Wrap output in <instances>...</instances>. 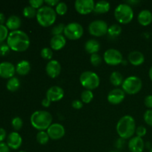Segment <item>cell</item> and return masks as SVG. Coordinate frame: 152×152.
<instances>
[{
	"label": "cell",
	"instance_id": "cell-47",
	"mask_svg": "<svg viewBox=\"0 0 152 152\" xmlns=\"http://www.w3.org/2000/svg\"><path fill=\"white\" fill-rule=\"evenodd\" d=\"M50 104H51V101L47 97L44 98V99H42V105L44 108H48L50 105Z\"/></svg>",
	"mask_w": 152,
	"mask_h": 152
},
{
	"label": "cell",
	"instance_id": "cell-12",
	"mask_svg": "<svg viewBox=\"0 0 152 152\" xmlns=\"http://www.w3.org/2000/svg\"><path fill=\"white\" fill-rule=\"evenodd\" d=\"M47 133L50 139L53 140H60L65 136V127L60 123H52L50 127L47 129Z\"/></svg>",
	"mask_w": 152,
	"mask_h": 152
},
{
	"label": "cell",
	"instance_id": "cell-28",
	"mask_svg": "<svg viewBox=\"0 0 152 152\" xmlns=\"http://www.w3.org/2000/svg\"><path fill=\"white\" fill-rule=\"evenodd\" d=\"M122 28L118 24H114L108 27V34L111 37H117L121 34Z\"/></svg>",
	"mask_w": 152,
	"mask_h": 152
},
{
	"label": "cell",
	"instance_id": "cell-9",
	"mask_svg": "<svg viewBox=\"0 0 152 152\" xmlns=\"http://www.w3.org/2000/svg\"><path fill=\"white\" fill-rule=\"evenodd\" d=\"M108 26L106 22L100 19L94 20L88 25L89 34L95 37H101L108 34Z\"/></svg>",
	"mask_w": 152,
	"mask_h": 152
},
{
	"label": "cell",
	"instance_id": "cell-49",
	"mask_svg": "<svg viewBox=\"0 0 152 152\" xmlns=\"http://www.w3.org/2000/svg\"><path fill=\"white\" fill-rule=\"evenodd\" d=\"M5 22V16L4 13H0V25H3Z\"/></svg>",
	"mask_w": 152,
	"mask_h": 152
},
{
	"label": "cell",
	"instance_id": "cell-34",
	"mask_svg": "<svg viewBox=\"0 0 152 152\" xmlns=\"http://www.w3.org/2000/svg\"><path fill=\"white\" fill-rule=\"evenodd\" d=\"M65 25L63 23H59L58 25H55L53 27L51 30V34L53 36H57V35H62L64 34V31H65Z\"/></svg>",
	"mask_w": 152,
	"mask_h": 152
},
{
	"label": "cell",
	"instance_id": "cell-38",
	"mask_svg": "<svg viewBox=\"0 0 152 152\" xmlns=\"http://www.w3.org/2000/svg\"><path fill=\"white\" fill-rule=\"evenodd\" d=\"M143 119L147 125L152 127V109H148L145 111L143 115Z\"/></svg>",
	"mask_w": 152,
	"mask_h": 152
},
{
	"label": "cell",
	"instance_id": "cell-50",
	"mask_svg": "<svg viewBox=\"0 0 152 152\" xmlns=\"http://www.w3.org/2000/svg\"><path fill=\"white\" fill-rule=\"evenodd\" d=\"M148 76H149V78L151 79V80L152 81V66L149 69V71H148Z\"/></svg>",
	"mask_w": 152,
	"mask_h": 152
},
{
	"label": "cell",
	"instance_id": "cell-15",
	"mask_svg": "<svg viewBox=\"0 0 152 152\" xmlns=\"http://www.w3.org/2000/svg\"><path fill=\"white\" fill-rule=\"evenodd\" d=\"M16 67L9 62H2L0 63V77L4 79H10L14 77Z\"/></svg>",
	"mask_w": 152,
	"mask_h": 152
},
{
	"label": "cell",
	"instance_id": "cell-25",
	"mask_svg": "<svg viewBox=\"0 0 152 152\" xmlns=\"http://www.w3.org/2000/svg\"><path fill=\"white\" fill-rule=\"evenodd\" d=\"M110 9H111V4L108 1H99L95 4L94 11L98 14H104V13H108Z\"/></svg>",
	"mask_w": 152,
	"mask_h": 152
},
{
	"label": "cell",
	"instance_id": "cell-2",
	"mask_svg": "<svg viewBox=\"0 0 152 152\" xmlns=\"http://www.w3.org/2000/svg\"><path fill=\"white\" fill-rule=\"evenodd\" d=\"M136 122L133 117L125 115L119 120L117 124V132L120 138L124 140L133 137L136 132Z\"/></svg>",
	"mask_w": 152,
	"mask_h": 152
},
{
	"label": "cell",
	"instance_id": "cell-39",
	"mask_svg": "<svg viewBox=\"0 0 152 152\" xmlns=\"http://www.w3.org/2000/svg\"><path fill=\"white\" fill-rule=\"evenodd\" d=\"M45 3V1L43 0H30L29 1V4L30 6H31L32 7L37 9L41 8L43 6V4Z\"/></svg>",
	"mask_w": 152,
	"mask_h": 152
},
{
	"label": "cell",
	"instance_id": "cell-11",
	"mask_svg": "<svg viewBox=\"0 0 152 152\" xmlns=\"http://www.w3.org/2000/svg\"><path fill=\"white\" fill-rule=\"evenodd\" d=\"M95 3L93 0H77L74 2V7L78 13L88 15L94 10Z\"/></svg>",
	"mask_w": 152,
	"mask_h": 152
},
{
	"label": "cell",
	"instance_id": "cell-43",
	"mask_svg": "<svg viewBox=\"0 0 152 152\" xmlns=\"http://www.w3.org/2000/svg\"><path fill=\"white\" fill-rule=\"evenodd\" d=\"M125 144H126V142H125V140L123 139V138H119L118 140H117L115 142V146L117 148H119V149H122L123 147L125 146Z\"/></svg>",
	"mask_w": 152,
	"mask_h": 152
},
{
	"label": "cell",
	"instance_id": "cell-18",
	"mask_svg": "<svg viewBox=\"0 0 152 152\" xmlns=\"http://www.w3.org/2000/svg\"><path fill=\"white\" fill-rule=\"evenodd\" d=\"M7 144L9 148L13 150L19 149L22 144V138L18 132H11L7 139Z\"/></svg>",
	"mask_w": 152,
	"mask_h": 152
},
{
	"label": "cell",
	"instance_id": "cell-10",
	"mask_svg": "<svg viewBox=\"0 0 152 152\" xmlns=\"http://www.w3.org/2000/svg\"><path fill=\"white\" fill-rule=\"evenodd\" d=\"M103 59L107 65L115 66L123 62V56L121 52L119 51L118 50L110 48L104 53Z\"/></svg>",
	"mask_w": 152,
	"mask_h": 152
},
{
	"label": "cell",
	"instance_id": "cell-19",
	"mask_svg": "<svg viewBox=\"0 0 152 152\" xmlns=\"http://www.w3.org/2000/svg\"><path fill=\"white\" fill-rule=\"evenodd\" d=\"M66 45V38L64 35L53 36L50 39V48L53 50H59L63 48Z\"/></svg>",
	"mask_w": 152,
	"mask_h": 152
},
{
	"label": "cell",
	"instance_id": "cell-41",
	"mask_svg": "<svg viewBox=\"0 0 152 152\" xmlns=\"http://www.w3.org/2000/svg\"><path fill=\"white\" fill-rule=\"evenodd\" d=\"M71 105H72V107L74 109L80 110L83 107V102L81 100H80V99H75V100L72 102Z\"/></svg>",
	"mask_w": 152,
	"mask_h": 152
},
{
	"label": "cell",
	"instance_id": "cell-13",
	"mask_svg": "<svg viewBox=\"0 0 152 152\" xmlns=\"http://www.w3.org/2000/svg\"><path fill=\"white\" fill-rule=\"evenodd\" d=\"M125 97H126V93L123 91V89L114 88L108 93L107 99L108 102L112 105H118L124 100Z\"/></svg>",
	"mask_w": 152,
	"mask_h": 152
},
{
	"label": "cell",
	"instance_id": "cell-32",
	"mask_svg": "<svg viewBox=\"0 0 152 152\" xmlns=\"http://www.w3.org/2000/svg\"><path fill=\"white\" fill-rule=\"evenodd\" d=\"M40 54H41V56L42 59H45V60L50 61L53 56V50L51 48H43L41 50Z\"/></svg>",
	"mask_w": 152,
	"mask_h": 152
},
{
	"label": "cell",
	"instance_id": "cell-53",
	"mask_svg": "<svg viewBox=\"0 0 152 152\" xmlns=\"http://www.w3.org/2000/svg\"><path fill=\"white\" fill-rule=\"evenodd\" d=\"M19 152H27V151H20Z\"/></svg>",
	"mask_w": 152,
	"mask_h": 152
},
{
	"label": "cell",
	"instance_id": "cell-44",
	"mask_svg": "<svg viewBox=\"0 0 152 152\" xmlns=\"http://www.w3.org/2000/svg\"><path fill=\"white\" fill-rule=\"evenodd\" d=\"M10 48L8 47L7 45H2L0 46V55H6L7 53H9Z\"/></svg>",
	"mask_w": 152,
	"mask_h": 152
},
{
	"label": "cell",
	"instance_id": "cell-33",
	"mask_svg": "<svg viewBox=\"0 0 152 152\" xmlns=\"http://www.w3.org/2000/svg\"><path fill=\"white\" fill-rule=\"evenodd\" d=\"M55 11H56V14L59 15V16H63L68 11V6L65 2L62 1H59V4L56 6L55 8Z\"/></svg>",
	"mask_w": 152,
	"mask_h": 152
},
{
	"label": "cell",
	"instance_id": "cell-23",
	"mask_svg": "<svg viewBox=\"0 0 152 152\" xmlns=\"http://www.w3.org/2000/svg\"><path fill=\"white\" fill-rule=\"evenodd\" d=\"M85 49H86V52L90 53L91 55L94 54V53H97V52L100 49V44L96 39H91L88 40L86 42Z\"/></svg>",
	"mask_w": 152,
	"mask_h": 152
},
{
	"label": "cell",
	"instance_id": "cell-52",
	"mask_svg": "<svg viewBox=\"0 0 152 152\" xmlns=\"http://www.w3.org/2000/svg\"><path fill=\"white\" fill-rule=\"evenodd\" d=\"M149 152H152V147H151V149H150Z\"/></svg>",
	"mask_w": 152,
	"mask_h": 152
},
{
	"label": "cell",
	"instance_id": "cell-1",
	"mask_svg": "<svg viewBox=\"0 0 152 152\" xmlns=\"http://www.w3.org/2000/svg\"><path fill=\"white\" fill-rule=\"evenodd\" d=\"M30 38L24 31L17 30L11 31L7 39V45L10 49L16 52H23L30 46Z\"/></svg>",
	"mask_w": 152,
	"mask_h": 152
},
{
	"label": "cell",
	"instance_id": "cell-16",
	"mask_svg": "<svg viewBox=\"0 0 152 152\" xmlns=\"http://www.w3.org/2000/svg\"><path fill=\"white\" fill-rule=\"evenodd\" d=\"M65 92L59 86H52L49 88L46 92V97L48 98L51 102H58L64 97Z\"/></svg>",
	"mask_w": 152,
	"mask_h": 152
},
{
	"label": "cell",
	"instance_id": "cell-36",
	"mask_svg": "<svg viewBox=\"0 0 152 152\" xmlns=\"http://www.w3.org/2000/svg\"><path fill=\"white\" fill-rule=\"evenodd\" d=\"M90 61L92 65L95 67L99 66L101 64V62H102V57L98 53H94V54L91 55Z\"/></svg>",
	"mask_w": 152,
	"mask_h": 152
},
{
	"label": "cell",
	"instance_id": "cell-21",
	"mask_svg": "<svg viewBox=\"0 0 152 152\" xmlns=\"http://www.w3.org/2000/svg\"><path fill=\"white\" fill-rule=\"evenodd\" d=\"M138 22L142 26H148L152 22V13L149 10H142L137 16Z\"/></svg>",
	"mask_w": 152,
	"mask_h": 152
},
{
	"label": "cell",
	"instance_id": "cell-31",
	"mask_svg": "<svg viewBox=\"0 0 152 152\" xmlns=\"http://www.w3.org/2000/svg\"><path fill=\"white\" fill-rule=\"evenodd\" d=\"M22 13L25 17L28 18V19H33L37 16V11L35 8L32 7L31 6H26L25 7H24Z\"/></svg>",
	"mask_w": 152,
	"mask_h": 152
},
{
	"label": "cell",
	"instance_id": "cell-22",
	"mask_svg": "<svg viewBox=\"0 0 152 152\" xmlns=\"http://www.w3.org/2000/svg\"><path fill=\"white\" fill-rule=\"evenodd\" d=\"M22 24V20L20 18L15 15H12L6 21L5 26L7 27V29L11 30V31H17L21 26Z\"/></svg>",
	"mask_w": 152,
	"mask_h": 152
},
{
	"label": "cell",
	"instance_id": "cell-14",
	"mask_svg": "<svg viewBox=\"0 0 152 152\" xmlns=\"http://www.w3.org/2000/svg\"><path fill=\"white\" fill-rule=\"evenodd\" d=\"M61 70V65L58 61L51 59L47 63L45 67V71L47 73L48 76L52 79H55L60 74Z\"/></svg>",
	"mask_w": 152,
	"mask_h": 152
},
{
	"label": "cell",
	"instance_id": "cell-37",
	"mask_svg": "<svg viewBox=\"0 0 152 152\" xmlns=\"http://www.w3.org/2000/svg\"><path fill=\"white\" fill-rule=\"evenodd\" d=\"M8 29L4 25H0V43L4 42L8 37Z\"/></svg>",
	"mask_w": 152,
	"mask_h": 152
},
{
	"label": "cell",
	"instance_id": "cell-54",
	"mask_svg": "<svg viewBox=\"0 0 152 152\" xmlns=\"http://www.w3.org/2000/svg\"><path fill=\"white\" fill-rule=\"evenodd\" d=\"M110 152H117V151H110Z\"/></svg>",
	"mask_w": 152,
	"mask_h": 152
},
{
	"label": "cell",
	"instance_id": "cell-6",
	"mask_svg": "<svg viewBox=\"0 0 152 152\" xmlns=\"http://www.w3.org/2000/svg\"><path fill=\"white\" fill-rule=\"evenodd\" d=\"M80 84L86 90H94L97 88L100 83L99 77L96 73L91 71H84L80 77Z\"/></svg>",
	"mask_w": 152,
	"mask_h": 152
},
{
	"label": "cell",
	"instance_id": "cell-35",
	"mask_svg": "<svg viewBox=\"0 0 152 152\" xmlns=\"http://www.w3.org/2000/svg\"><path fill=\"white\" fill-rule=\"evenodd\" d=\"M11 125L15 131H19L23 126V121L21 117H16L12 120Z\"/></svg>",
	"mask_w": 152,
	"mask_h": 152
},
{
	"label": "cell",
	"instance_id": "cell-46",
	"mask_svg": "<svg viewBox=\"0 0 152 152\" xmlns=\"http://www.w3.org/2000/svg\"><path fill=\"white\" fill-rule=\"evenodd\" d=\"M10 149L7 143L0 142V152H10Z\"/></svg>",
	"mask_w": 152,
	"mask_h": 152
},
{
	"label": "cell",
	"instance_id": "cell-5",
	"mask_svg": "<svg viewBox=\"0 0 152 152\" xmlns=\"http://www.w3.org/2000/svg\"><path fill=\"white\" fill-rule=\"evenodd\" d=\"M114 17L120 24L126 25L130 23L134 18V10L129 4H120L114 10Z\"/></svg>",
	"mask_w": 152,
	"mask_h": 152
},
{
	"label": "cell",
	"instance_id": "cell-51",
	"mask_svg": "<svg viewBox=\"0 0 152 152\" xmlns=\"http://www.w3.org/2000/svg\"><path fill=\"white\" fill-rule=\"evenodd\" d=\"M139 2H140L139 1H128L129 4H130V5L132 4H137V3H139Z\"/></svg>",
	"mask_w": 152,
	"mask_h": 152
},
{
	"label": "cell",
	"instance_id": "cell-42",
	"mask_svg": "<svg viewBox=\"0 0 152 152\" xmlns=\"http://www.w3.org/2000/svg\"><path fill=\"white\" fill-rule=\"evenodd\" d=\"M144 103L145 105L149 109L152 108V95H148L145 96V99H144Z\"/></svg>",
	"mask_w": 152,
	"mask_h": 152
},
{
	"label": "cell",
	"instance_id": "cell-45",
	"mask_svg": "<svg viewBox=\"0 0 152 152\" xmlns=\"http://www.w3.org/2000/svg\"><path fill=\"white\" fill-rule=\"evenodd\" d=\"M45 3L47 4V6H49L50 7H56L58 4H59V1L58 0H45L44 1Z\"/></svg>",
	"mask_w": 152,
	"mask_h": 152
},
{
	"label": "cell",
	"instance_id": "cell-20",
	"mask_svg": "<svg viewBox=\"0 0 152 152\" xmlns=\"http://www.w3.org/2000/svg\"><path fill=\"white\" fill-rule=\"evenodd\" d=\"M128 60L134 66H139L141 65L145 61V56L143 53L140 51L134 50L131 52L128 56Z\"/></svg>",
	"mask_w": 152,
	"mask_h": 152
},
{
	"label": "cell",
	"instance_id": "cell-40",
	"mask_svg": "<svg viewBox=\"0 0 152 152\" xmlns=\"http://www.w3.org/2000/svg\"><path fill=\"white\" fill-rule=\"evenodd\" d=\"M135 133H136L137 137H139L142 138V137H144L146 134L147 129L145 126H140L136 129V132Z\"/></svg>",
	"mask_w": 152,
	"mask_h": 152
},
{
	"label": "cell",
	"instance_id": "cell-26",
	"mask_svg": "<svg viewBox=\"0 0 152 152\" xmlns=\"http://www.w3.org/2000/svg\"><path fill=\"white\" fill-rule=\"evenodd\" d=\"M123 81H124L123 76L118 71H114L110 75V82L113 86H116V87L122 86Z\"/></svg>",
	"mask_w": 152,
	"mask_h": 152
},
{
	"label": "cell",
	"instance_id": "cell-8",
	"mask_svg": "<svg viewBox=\"0 0 152 152\" xmlns=\"http://www.w3.org/2000/svg\"><path fill=\"white\" fill-rule=\"evenodd\" d=\"M84 33L83 27L78 22H71L65 25L64 36L70 40H77L81 38Z\"/></svg>",
	"mask_w": 152,
	"mask_h": 152
},
{
	"label": "cell",
	"instance_id": "cell-48",
	"mask_svg": "<svg viewBox=\"0 0 152 152\" xmlns=\"http://www.w3.org/2000/svg\"><path fill=\"white\" fill-rule=\"evenodd\" d=\"M6 136H7L6 131L2 128H0V142H3V140L6 138Z\"/></svg>",
	"mask_w": 152,
	"mask_h": 152
},
{
	"label": "cell",
	"instance_id": "cell-29",
	"mask_svg": "<svg viewBox=\"0 0 152 152\" xmlns=\"http://www.w3.org/2000/svg\"><path fill=\"white\" fill-rule=\"evenodd\" d=\"M50 137L45 131H40L37 134V140L40 145H45L48 142Z\"/></svg>",
	"mask_w": 152,
	"mask_h": 152
},
{
	"label": "cell",
	"instance_id": "cell-24",
	"mask_svg": "<svg viewBox=\"0 0 152 152\" xmlns=\"http://www.w3.org/2000/svg\"><path fill=\"white\" fill-rule=\"evenodd\" d=\"M31 71V64L27 60H22L18 62L16 66V72L19 75H27Z\"/></svg>",
	"mask_w": 152,
	"mask_h": 152
},
{
	"label": "cell",
	"instance_id": "cell-7",
	"mask_svg": "<svg viewBox=\"0 0 152 152\" xmlns=\"http://www.w3.org/2000/svg\"><path fill=\"white\" fill-rule=\"evenodd\" d=\"M142 88V82L137 76H130L126 78L122 85V89L126 94L130 95L139 93Z\"/></svg>",
	"mask_w": 152,
	"mask_h": 152
},
{
	"label": "cell",
	"instance_id": "cell-4",
	"mask_svg": "<svg viewBox=\"0 0 152 152\" xmlns=\"http://www.w3.org/2000/svg\"><path fill=\"white\" fill-rule=\"evenodd\" d=\"M56 15L57 14L53 7L45 5L37 10L36 18L39 25L44 28H48L55 23Z\"/></svg>",
	"mask_w": 152,
	"mask_h": 152
},
{
	"label": "cell",
	"instance_id": "cell-17",
	"mask_svg": "<svg viewBox=\"0 0 152 152\" xmlns=\"http://www.w3.org/2000/svg\"><path fill=\"white\" fill-rule=\"evenodd\" d=\"M128 146L131 152H142L145 145L142 138L136 136L131 138L128 143Z\"/></svg>",
	"mask_w": 152,
	"mask_h": 152
},
{
	"label": "cell",
	"instance_id": "cell-30",
	"mask_svg": "<svg viewBox=\"0 0 152 152\" xmlns=\"http://www.w3.org/2000/svg\"><path fill=\"white\" fill-rule=\"evenodd\" d=\"M94 99V94L92 91L84 90L81 94V101L83 103H90Z\"/></svg>",
	"mask_w": 152,
	"mask_h": 152
},
{
	"label": "cell",
	"instance_id": "cell-3",
	"mask_svg": "<svg viewBox=\"0 0 152 152\" xmlns=\"http://www.w3.org/2000/svg\"><path fill=\"white\" fill-rule=\"evenodd\" d=\"M53 117L51 114L47 111H34L31 116V126L38 131H45L52 124Z\"/></svg>",
	"mask_w": 152,
	"mask_h": 152
},
{
	"label": "cell",
	"instance_id": "cell-27",
	"mask_svg": "<svg viewBox=\"0 0 152 152\" xmlns=\"http://www.w3.org/2000/svg\"><path fill=\"white\" fill-rule=\"evenodd\" d=\"M20 87V81L17 77H12V78L9 79L8 81L7 82L6 84V88L9 91L14 92L16 91Z\"/></svg>",
	"mask_w": 152,
	"mask_h": 152
}]
</instances>
